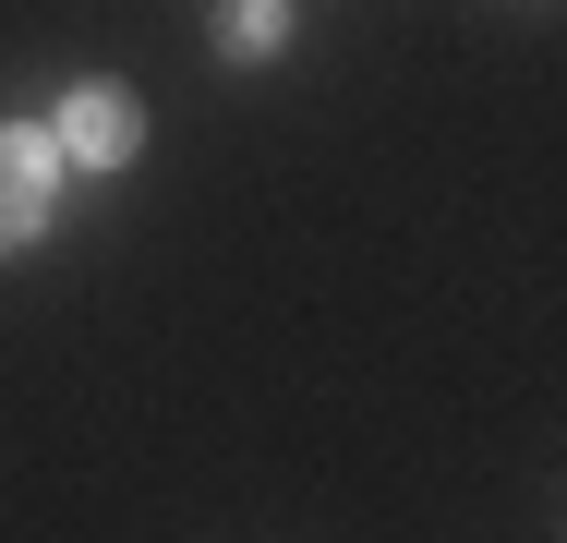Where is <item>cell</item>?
Wrapping results in <instances>:
<instances>
[{
	"instance_id": "2",
	"label": "cell",
	"mask_w": 567,
	"mask_h": 543,
	"mask_svg": "<svg viewBox=\"0 0 567 543\" xmlns=\"http://www.w3.org/2000/svg\"><path fill=\"white\" fill-rule=\"evenodd\" d=\"M133 133H145V121H133V98H121V85H85V98L61 109V145H73V157H97V170H121V157H133Z\"/></svg>"
},
{
	"instance_id": "3",
	"label": "cell",
	"mask_w": 567,
	"mask_h": 543,
	"mask_svg": "<svg viewBox=\"0 0 567 543\" xmlns=\"http://www.w3.org/2000/svg\"><path fill=\"white\" fill-rule=\"evenodd\" d=\"M229 49H278V0H229Z\"/></svg>"
},
{
	"instance_id": "1",
	"label": "cell",
	"mask_w": 567,
	"mask_h": 543,
	"mask_svg": "<svg viewBox=\"0 0 567 543\" xmlns=\"http://www.w3.org/2000/svg\"><path fill=\"white\" fill-rule=\"evenodd\" d=\"M37 217H49V145L37 133H0V254L37 242Z\"/></svg>"
}]
</instances>
